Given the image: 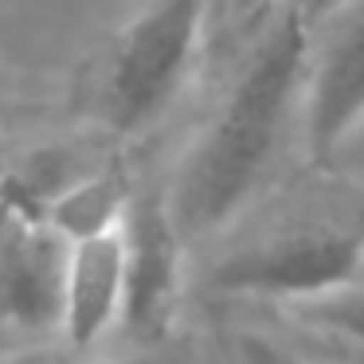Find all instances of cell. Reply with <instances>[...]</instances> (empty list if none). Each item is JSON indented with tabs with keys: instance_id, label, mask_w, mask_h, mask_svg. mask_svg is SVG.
Returning <instances> with one entry per match:
<instances>
[{
	"instance_id": "obj_1",
	"label": "cell",
	"mask_w": 364,
	"mask_h": 364,
	"mask_svg": "<svg viewBox=\"0 0 364 364\" xmlns=\"http://www.w3.org/2000/svg\"><path fill=\"white\" fill-rule=\"evenodd\" d=\"M309 51L314 32L290 9H278L165 192L184 239L220 231L255 196L282 145L290 114L306 110Z\"/></svg>"
},
{
	"instance_id": "obj_2",
	"label": "cell",
	"mask_w": 364,
	"mask_h": 364,
	"mask_svg": "<svg viewBox=\"0 0 364 364\" xmlns=\"http://www.w3.org/2000/svg\"><path fill=\"white\" fill-rule=\"evenodd\" d=\"M208 20L212 0H153L122 32L98 90L110 134H141L176 102L200 59Z\"/></svg>"
},
{
	"instance_id": "obj_3",
	"label": "cell",
	"mask_w": 364,
	"mask_h": 364,
	"mask_svg": "<svg viewBox=\"0 0 364 364\" xmlns=\"http://www.w3.org/2000/svg\"><path fill=\"white\" fill-rule=\"evenodd\" d=\"M364 239L348 231H294L223 255L208 274V286L228 298L290 301L309 309L360 286Z\"/></svg>"
},
{
	"instance_id": "obj_4",
	"label": "cell",
	"mask_w": 364,
	"mask_h": 364,
	"mask_svg": "<svg viewBox=\"0 0 364 364\" xmlns=\"http://www.w3.org/2000/svg\"><path fill=\"white\" fill-rule=\"evenodd\" d=\"M126 239V317L122 329L137 341L165 337L181 301V251L184 235L176 228L168 200L161 192H134L122 220Z\"/></svg>"
},
{
	"instance_id": "obj_5",
	"label": "cell",
	"mask_w": 364,
	"mask_h": 364,
	"mask_svg": "<svg viewBox=\"0 0 364 364\" xmlns=\"http://www.w3.org/2000/svg\"><path fill=\"white\" fill-rule=\"evenodd\" d=\"M364 118V0H353L321 28V43L309 51L306 79V141L314 157H329L337 141Z\"/></svg>"
},
{
	"instance_id": "obj_6",
	"label": "cell",
	"mask_w": 364,
	"mask_h": 364,
	"mask_svg": "<svg viewBox=\"0 0 364 364\" xmlns=\"http://www.w3.org/2000/svg\"><path fill=\"white\" fill-rule=\"evenodd\" d=\"M71 243L48 223H16L0 243V325L24 333L63 329Z\"/></svg>"
},
{
	"instance_id": "obj_7",
	"label": "cell",
	"mask_w": 364,
	"mask_h": 364,
	"mask_svg": "<svg viewBox=\"0 0 364 364\" xmlns=\"http://www.w3.org/2000/svg\"><path fill=\"white\" fill-rule=\"evenodd\" d=\"M126 317V239L122 228L71 243L63 294V341L90 348Z\"/></svg>"
},
{
	"instance_id": "obj_8",
	"label": "cell",
	"mask_w": 364,
	"mask_h": 364,
	"mask_svg": "<svg viewBox=\"0 0 364 364\" xmlns=\"http://www.w3.org/2000/svg\"><path fill=\"white\" fill-rule=\"evenodd\" d=\"M129 196L134 192H126L114 176H79L71 188H63L51 200L43 223L67 243H82V239L122 228Z\"/></svg>"
},
{
	"instance_id": "obj_9",
	"label": "cell",
	"mask_w": 364,
	"mask_h": 364,
	"mask_svg": "<svg viewBox=\"0 0 364 364\" xmlns=\"http://www.w3.org/2000/svg\"><path fill=\"white\" fill-rule=\"evenodd\" d=\"M306 321L321 325L325 333L341 337L345 345H353L356 353H364V282L353 286V290L337 294V298L321 301V306H309V309H298Z\"/></svg>"
},
{
	"instance_id": "obj_10",
	"label": "cell",
	"mask_w": 364,
	"mask_h": 364,
	"mask_svg": "<svg viewBox=\"0 0 364 364\" xmlns=\"http://www.w3.org/2000/svg\"><path fill=\"white\" fill-rule=\"evenodd\" d=\"M239 360L243 364H309L306 356L278 345L274 337H262V333H243L239 337Z\"/></svg>"
},
{
	"instance_id": "obj_11",
	"label": "cell",
	"mask_w": 364,
	"mask_h": 364,
	"mask_svg": "<svg viewBox=\"0 0 364 364\" xmlns=\"http://www.w3.org/2000/svg\"><path fill=\"white\" fill-rule=\"evenodd\" d=\"M325 161H329L333 168H341V173L360 176V181H364V118L356 122V126L348 129L345 137H341V141H337V149H333Z\"/></svg>"
},
{
	"instance_id": "obj_12",
	"label": "cell",
	"mask_w": 364,
	"mask_h": 364,
	"mask_svg": "<svg viewBox=\"0 0 364 364\" xmlns=\"http://www.w3.org/2000/svg\"><path fill=\"white\" fill-rule=\"evenodd\" d=\"M348 4H353V0H282V9H290L309 32H314V28H325L333 16H341Z\"/></svg>"
},
{
	"instance_id": "obj_13",
	"label": "cell",
	"mask_w": 364,
	"mask_h": 364,
	"mask_svg": "<svg viewBox=\"0 0 364 364\" xmlns=\"http://www.w3.org/2000/svg\"><path fill=\"white\" fill-rule=\"evenodd\" d=\"M215 4H220L231 20H251L255 12H267L270 4H278V0H212V9Z\"/></svg>"
},
{
	"instance_id": "obj_14",
	"label": "cell",
	"mask_w": 364,
	"mask_h": 364,
	"mask_svg": "<svg viewBox=\"0 0 364 364\" xmlns=\"http://www.w3.org/2000/svg\"><path fill=\"white\" fill-rule=\"evenodd\" d=\"M20 223V215H16V208H12V200H9V188H4V176H0V243L9 239V231Z\"/></svg>"
},
{
	"instance_id": "obj_15",
	"label": "cell",
	"mask_w": 364,
	"mask_h": 364,
	"mask_svg": "<svg viewBox=\"0 0 364 364\" xmlns=\"http://www.w3.org/2000/svg\"><path fill=\"white\" fill-rule=\"evenodd\" d=\"M0 364H59V360H55V353H48V348H24V353L0 356Z\"/></svg>"
},
{
	"instance_id": "obj_16",
	"label": "cell",
	"mask_w": 364,
	"mask_h": 364,
	"mask_svg": "<svg viewBox=\"0 0 364 364\" xmlns=\"http://www.w3.org/2000/svg\"><path fill=\"white\" fill-rule=\"evenodd\" d=\"M106 364H176L165 353H145V356H126V360H106Z\"/></svg>"
}]
</instances>
